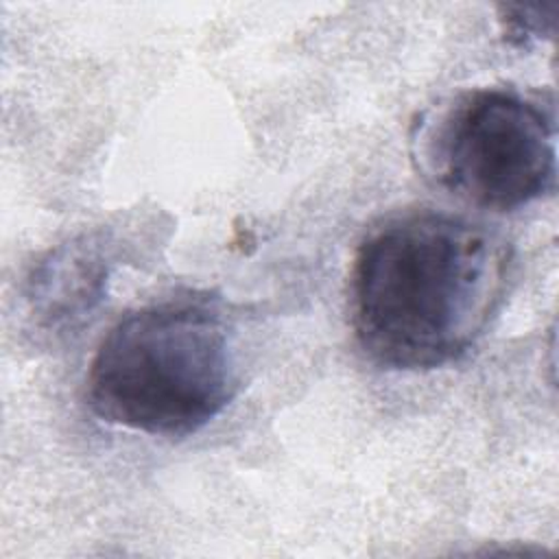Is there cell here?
Instances as JSON below:
<instances>
[{
	"mask_svg": "<svg viewBox=\"0 0 559 559\" xmlns=\"http://www.w3.org/2000/svg\"><path fill=\"white\" fill-rule=\"evenodd\" d=\"M511 273V245L483 223L432 210L391 216L354 255L356 341L386 369L450 365L485 334Z\"/></svg>",
	"mask_w": 559,
	"mask_h": 559,
	"instance_id": "cell-1",
	"label": "cell"
},
{
	"mask_svg": "<svg viewBox=\"0 0 559 559\" xmlns=\"http://www.w3.org/2000/svg\"><path fill=\"white\" fill-rule=\"evenodd\" d=\"M231 330L205 297H170L120 317L98 343L85 380L92 413L153 437H186L234 400Z\"/></svg>",
	"mask_w": 559,
	"mask_h": 559,
	"instance_id": "cell-2",
	"label": "cell"
},
{
	"mask_svg": "<svg viewBox=\"0 0 559 559\" xmlns=\"http://www.w3.org/2000/svg\"><path fill=\"white\" fill-rule=\"evenodd\" d=\"M426 153L443 188L485 210L513 212L555 188V118L515 90L456 98L430 131Z\"/></svg>",
	"mask_w": 559,
	"mask_h": 559,
	"instance_id": "cell-3",
	"label": "cell"
},
{
	"mask_svg": "<svg viewBox=\"0 0 559 559\" xmlns=\"http://www.w3.org/2000/svg\"><path fill=\"white\" fill-rule=\"evenodd\" d=\"M111 264V245L100 234H83L52 249L26 284L37 325L46 332L79 328L103 301Z\"/></svg>",
	"mask_w": 559,
	"mask_h": 559,
	"instance_id": "cell-4",
	"label": "cell"
},
{
	"mask_svg": "<svg viewBox=\"0 0 559 559\" xmlns=\"http://www.w3.org/2000/svg\"><path fill=\"white\" fill-rule=\"evenodd\" d=\"M557 2L550 4H504L500 22L504 35L513 44H528L531 39L550 37L555 31Z\"/></svg>",
	"mask_w": 559,
	"mask_h": 559,
	"instance_id": "cell-5",
	"label": "cell"
}]
</instances>
